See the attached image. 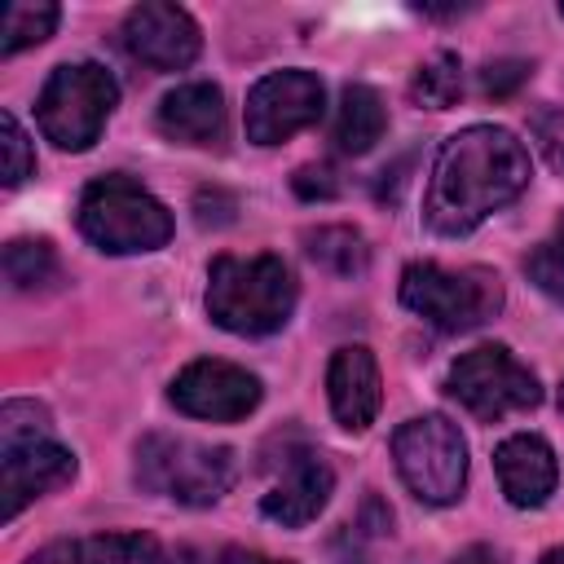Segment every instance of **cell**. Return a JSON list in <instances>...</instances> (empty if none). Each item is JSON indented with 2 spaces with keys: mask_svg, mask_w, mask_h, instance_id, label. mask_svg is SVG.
<instances>
[{
  "mask_svg": "<svg viewBox=\"0 0 564 564\" xmlns=\"http://www.w3.org/2000/svg\"><path fill=\"white\" fill-rule=\"evenodd\" d=\"M533 163L524 141L498 123H471L454 132L427 181L423 198V225L441 238H463L507 203H516L529 189Z\"/></svg>",
  "mask_w": 564,
  "mask_h": 564,
  "instance_id": "obj_1",
  "label": "cell"
},
{
  "mask_svg": "<svg viewBox=\"0 0 564 564\" xmlns=\"http://www.w3.org/2000/svg\"><path fill=\"white\" fill-rule=\"evenodd\" d=\"M295 273L282 256H216L207 269V313L229 335H273L295 313Z\"/></svg>",
  "mask_w": 564,
  "mask_h": 564,
  "instance_id": "obj_2",
  "label": "cell"
},
{
  "mask_svg": "<svg viewBox=\"0 0 564 564\" xmlns=\"http://www.w3.org/2000/svg\"><path fill=\"white\" fill-rule=\"evenodd\" d=\"M238 480V454L229 445H203L172 432H150L137 445V485L181 507H212Z\"/></svg>",
  "mask_w": 564,
  "mask_h": 564,
  "instance_id": "obj_3",
  "label": "cell"
},
{
  "mask_svg": "<svg viewBox=\"0 0 564 564\" xmlns=\"http://www.w3.org/2000/svg\"><path fill=\"white\" fill-rule=\"evenodd\" d=\"M79 234L110 256L159 251L172 238V212L132 176L110 172L79 194Z\"/></svg>",
  "mask_w": 564,
  "mask_h": 564,
  "instance_id": "obj_4",
  "label": "cell"
},
{
  "mask_svg": "<svg viewBox=\"0 0 564 564\" xmlns=\"http://www.w3.org/2000/svg\"><path fill=\"white\" fill-rule=\"evenodd\" d=\"M401 304L423 317L427 326L445 335H463L485 326L502 308V282L498 273L471 264V269H445L432 260H414L401 273Z\"/></svg>",
  "mask_w": 564,
  "mask_h": 564,
  "instance_id": "obj_5",
  "label": "cell"
},
{
  "mask_svg": "<svg viewBox=\"0 0 564 564\" xmlns=\"http://www.w3.org/2000/svg\"><path fill=\"white\" fill-rule=\"evenodd\" d=\"M119 106V84L106 66L97 62H62L44 88H40V101H35V119H40V132L57 145V150H88L110 110Z\"/></svg>",
  "mask_w": 564,
  "mask_h": 564,
  "instance_id": "obj_6",
  "label": "cell"
},
{
  "mask_svg": "<svg viewBox=\"0 0 564 564\" xmlns=\"http://www.w3.org/2000/svg\"><path fill=\"white\" fill-rule=\"evenodd\" d=\"M392 458L405 489L427 507H449L467 489V441L445 414H414L392 432Z\"/></svg>",
  "mask_w": 564,
  "mask_h": 564,
  "instance_id": "obj_7",
  "label": "cell"
},
{
  "mask_svg": "<svg viewBox=\"0 0 564 564\" xmlns=\"http://www.w3.org/2000/svg\"><path fill=\"white\" fill-rule=\"evenodd\" d=\"M445 388L449 397L471 410L476 419L485 423H498L507 414H520V410H533L542 401V388H538V375L502 344H480L471 352H463L449 375H445Z\"/></svg>",
  "mask_w": 564,
  "mask_h": 564,
  "instance_id": "obj_8",
  "label": "cell"
},
{
  "mask_svg": "<svg viewBox=\"0 0 564 564\" xmlns=\"http://www.w3.org/2000/svg\"><path fill=\"white\" fill-rule=\"evenodd\" d=\"M322 106H326V88L313 70H273L264 79L251 84L247 93V141L256 145H282L291 141L295 132H304L308 123L322 119Z\"/></svg>",
  "mask_w": 564,
  "mask_h": 564,
  "instance_id": "obj_9",
  "label": "cell"
},
{
  "mask_svg": "<svg viewBox=\"0 0 564 564\" xmlns=\"http://www.w3.org/2000/svg\"><path fill=\"white\" fill-rule=\"evenodd\" d=\"M167 397H172V405H176L181 414H189V419L238 423V419H247V414L260 405L264 388H260V379H256L251 370H242V366H234V361L198 357V361H189V366L172 379Z\"/></svg>",
  "mask_w": 564,
  "mask_h": 564,
  "instance_id": "obj_10",
  "label": "cell"
},
{
  "mask_svg": "<svg viewBox=\"0 0 564 564\" xmlns=\"http://www.w3.org/2000/svg\"><path fill=\"white\" fill-rule=\"evenodd\" d=\"M119 35H123V48L150 70H185L203 48L198 22L181 4H167V0H145L128 9Z\"/></svg>",
  "mask_w": 564,
  "mask_h": 564,
  "instance_id": "obj_11",
  "label": "cell"
},
{
  "mask_svg": "<svg viewBox=\"0 0 564 564\" xmlns=\"http://www.w3.org/2000/svg\"><path fill=\"white\" fill-rule=\"evenodd\" d=\"M335 494V471L317 449H286L278 480L260 498V511L282 524V529H304L313 524Z\"/></svg>",
  "mask_w": 564,
  "mask_h": 564,
  "instance_id": "obj_12",
  "label": "cell"
},
{
  "mask_svg": "<svg viewBox=\"0 0 564 564\" xmlns=\"http://www.w3.org/2000/svg\"><path fill=\"white\" fill-rule=\"evenodd\" d=\"M0 458H4V489H0L4 494V520H13L26 502L75 480V454L66 445H57L53 436L0 445Z\"/></svg>",
  "mask_w": 564,
  "mask_h": 564,
  "instance_id": "obj_13",
  "label": "cell"
},
{
  "mask_svg": "<svg viewBox=\"0 0 564 564\" xmlns=\"http://www.w3.org/2000/svg\"><path fill=\"white\" fill-rule=\"evenodd\" d=\"M326 397L330 410L339 419V427L348 432H366L383 405V379H379V361L370 348L361 344H344L335 348L330 366H326Z\"/></svg>",
  "mask_w": 564,
  "mask_h": 564,
  "instance_id": "obj_14",
  "label": "cell"
},
{
  "mask_svg": "<svg viewBox=\"0 0 564 564\" xmlns=\"http://www.w3.org/2000/svg\"><path fill=\"white\" fill-rule=\"evenodd\" d=\"M494 471H498V485H502L507 502L520 507V511L542 507V502L555 494V485H560L555 449H551L538 432H516V436H507V441L494 449Z\"/></svg>",
  "mask_w": 564,
  "mask_h": 564,
  "instance_id": "obj_15",
  "label": "cell"
},
{
  "mask_svg": "<svg viewBox=\"0 0 564 564\" xmlns=\"http://www.w3.org/2000/svg\"><path fill=\"white\" fill-rule=\"evenodd\" d=\"M159 132L181 145H216L225 137V97L216 84H176L159 101Z\"/></svg>",
  "mask_w": 564,
  "mask_h": 564,
  "instance_id": "obj_16",
  "label": "cell"
},
{
  "mask_svg": "<svg viewBox=\"0 0 564 564\" xmlns=\"http://www.w3.org/2000/svg\"><path fill=\"white\" fill-rule=\"evenodd\" d=\"M388 128V106L370 84H348L335 110V145L344 154H366Z\"/></svg>",
  "mask_w": 564,
  "mask_h": 564,
  "instance_id": "obj_17",
  "label": "cell"
},
{
  "mask_svg": "<svg viewBox=\"0 0 564 564\" xmlns=\"http://www.w3.org/2000/svg\"><path fill=\"white\" fill-rule=\"evenodd\" d=\"M304 251L313 264H322L335 278H361L370 264V247L361 238V229L352 225H322L304 234Z\"/></svg>",
  "mask_w": 564,
  "mask_h": 564,
  "instance_id": "obj_18",
  "label": "cell"
},
{
  "mask_svg": "<svg viewBox=\"0 0 564 564\" xmlns=\"http://www.w3.org/2000/svg\"><path fill=\"white\" fill-rule=\"evenodd\" d=\"M62 9L48 4V0H35V4H9L4 9V22H0V57H13L40 40L53 35Z\"/></svg>",
  "mask_w": 564,
  "mask_h": 564,
  "instance_id": "obj_19",
  "label": "cell"
},
{
  "mask_svg": "<svg viewBox=\"0 0 564 564\" xmlns=\"http://www.w3.org/2000/svg\"><path fill=\"white\" fill-rule=\"evenodd\" d=\"M410 97L427 110H449L458 97H463V66L454 53H432L419 70H414V84H410Z\"/></svg>",
  "mask_w": 564,
  "mask_h": 564,
  "instance_id": "obj_20",
  "label": "cell"
},
{
  "mask_svg": "<svg viewBox=\"0 0 564 564\" xmlns=\"http://www.w3.org/2000/svg\"><path fill=\"white\" fill-rule=\"evenodd\" d=\"M4 278L18 291H35L57 278V251L48 238H13L4 247Z\"/></svg>",
  "mask_w": 564,
  "mask_h": 564,
  "instance_id": "obj_21",
  "label": "cell"
},
{
  "mask_svg": "<svg viewBox=\"0 0 564 564\" xmlns=\"http://www.w3.org/2000/svg\"><path fill=\"white\" fill-rule=\"evenodd\" d=\"M79 555L84 564H167L150 533H97L79 542Z\"/></svg>",
  "mask_w": 564,
  "mask_h": 564,
  "instance_id": "obj_22",
  "label": "cell"
},
{
  "mask_svg": "<svg viewBox=\"0 0 564 564\" xmlns=\"http://www.w3.org/2000/svg\"><path fill=\"white\" fill-rule=\"evenodd\" d=\"M524 273H529V282H533L542 295H551L555 304H564V234L538 242V247L524 256Z\"/></svg>",
  "mask_w": 564,
  "mask_h": 564,
  "instance_id": "obj_23",
  "label": "cell"
},
{
  "mask_svg": "<svg viewBox=\"0 0 564 564\" xmlns=\"http://www.w3.org/2000/svg\"><path fill=\"white\" fill-rule=\"evenodd\" d=\"M0 145H4V185H22L35 172V150H31V137L22 132V123L9 110L0 115Z\"/></svg>",
  "mask_w": 564,
  "mask_h": 564,
  "instance_id": "obj_24",
  "label": "cell"
},
{
  "mask_svg": "<svg viewBox=\"0 0 564 564\" xmlns=\"http://www.w3.org/2000/svg\"><path fill=\"white\" fill-rule=\"evenodd\" d=\"M31 436H48V410L35 405V401H4V410H0V445L31 441Z\"/></svg>",
  "mask_w": 564,
  "mask_h": 564,
  "instance_id": "obj_25",
  "label": "cell"
},
{
  "mask_svg": "<svg viewBox=\"0 0 564 564\" xmlns=\"http://www.w3.org/2000/svg\"><path fill=\"white\" fill-rule=\"evenodd\" d=\"M529 132H533V141H538V150H542V159L551 163V172H560V176H564V110H555V106L538 110V115L529 119Z\"/></svg>",
  "mask_w": 564,
  "mask_h": 564,
  "instance_id": "obj_26",
  "label": "cell"
},
{
  "mask_svg": "<svg viewBox=\"0 0 564 564\" xmlns=\"http://www.w3.org/2000/svg\"><path fill=\"white\" fill-rule=\"evenodd\" d=\"M529 75H533V62H524V57H498V62H489L480 70V88H485V97H511Z\"/></svg>",
  "mask_w": 564,
  "mask_h": 564,
  "instance_id": "obj_27",
  "label": "cell"
},
{
  "mask_svg": "<svg viewBox=\"0 0 564 564\" xmlns=\"http://www.w3.org/2000/svg\"><path fill=\"white\" fill-rule=\"evenodd\" d=\"M291 185H295V194L300 198H335L339 194V176H335V167L330 163H304L295 176H291Z\"/></svg>",
  "mask_w": 564,
  "mask_h": 564,
  "instance_id": "obj_28",
  "label": "cell"
},
{
  "mask_svg": "<svg viewBox=\"0 0 564 564\" xmlns=\"http://www.w3.org/2000/svg\"><path fill=\"white\" fill-rule=\"evenodd\" d=\"M26 564H84V555H79V542H48Z\"/></svg>",
  "mask_w": 564,
  "mask_h": 564,
  "instance_id": "obj_29",
  "label": "cell"
},
{
  "mask_svg": "<svg viewBox=\"0 0 564 564\" xmlns=\"http://www.w3.org/2000/svg\"><path fill=\"white\" fill-rule=\"evenodd\" d=\"M454 564H502V555L494 546H485V542H471V546H463L454 555Z\"/></svg>",
  "mask_w": 564,
  "mask_h": 564,
  "instance_id": "obj_30",
  "label": "cell"
},
{
  "mask_svg": "<svg viewBox=\"0 0 564 564\" xmlns=\"http://www.w3.org/2000/svg\"><path fill=\"white\" fill-rule=\"evenodd\" d=\"M220 564H291V560H273V555H260V551H247V546H229V551H220Z\"/></svg>",
  "mask_w": 564,
  "mask_h": 564,
  "instance_id": "obj_31",
  "label": "cell"
},
{
  "mask_svg": "<svg viewBox=\"0 0 564 564\" xmlns=\"http://www.w3.org/2000/svg\"><path fill=\"white\" fill-rule=\"evenodd\" d=\"M538 564H564V546H551V551H546Z\"/></svg>",
  "mask_w": 564,
  "mask_h": 564,
  "instance_id": "obj_32",
  "label": "cell"
},
{
  "mask_svg": "<svg viewBox=\"0 0 564 564\" xmlns=\"http://www.w3.org/2000/svg\"><path fill=\"white\" fill-rule=\"evenodd\" d=\"M555 405H560V414H564V383H560V397H555Z\"/></svg>",
  "mask_w": 564,
  "mask_h": 564,
  "instance_id": "obj_33",
  "label": "cell"
},
{
  "mask_svg": "<svg viewBox=\"0 0 564 564\" xmlns=\"http://www.w3.org/2000/svg\"><path fill=\"white\" fill-rule=\"evenodd\" d=\"M181 564H194V555H189V551H181Z\"/></svg>",
  "mask_w": 564,
  "mask_h": 564,
  "instance_id": "obj_34",
  "label": "cell"
},
{
  "mask_svg": "<svg viewBox=\"0 0 564 564\" xmlns=\"http://www.w3.org/2000/svg\"><path fill=\"white\" fill-rule=\"evenodd\" d=\"M560 13H564V4H560Z\"/></svg>",
  "mask_w": 564,
  "mask_h": 564,
  "instance_id": "obj_35",
  "label": "cell"
}]
</instances>
